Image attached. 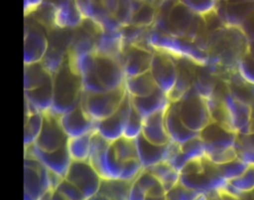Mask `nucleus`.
<instances>
[{
  "label": "nucleus",
  "mask_w": 254,
  "mask_h": 200,
  "mask_svg": "<svg viewBox=\"0 0 254 200\" xmlns=\"http://www.w3.org/2000/svg\"><path fill=\"white\" fill-rule=\"evenodd\" d=\"M149 72L158 88L169 96L176 83L177 58L165 52L155 51Z\"/></svg>",
  "instance_id": "obj_13"
},
{
  "label": "nucleus",
  "mask_w": 254,
  "mask_h": 200,
  "mask_svg": "<svg viewBox=\"0 0 254 200\" xmlns=\"http://www.w3.org/2000/svg\"><path fill=\"white\" fill-rule=\"evenodd\" d=\"M249 40L239 27L218 26L206 34L207 68L226 82L237 71L238 62L249 51Z\"/></svg>",
  "instance_id": "obj_1"
},
{
  "label": "nucleus",
  "mask_w": 254,
  "mask_h": 200,
  "mask_svg": "<svg viewBox=\"0 0 254 200\" xmlns=\"http://www.w3.org/2000/svg\"><path fill=\"white\" fill-rule=\"evenodd\" d=\"M241 29L247 36L249 42L254 41V11L251 13V15L246 19V21L241 26Z\"/></svg>",
  "instance_id": "obj_43"
},
{
  "label": "nucleus",
  "mask_w": 254,
  "mask_h": 200,
  "mask_svg": "<svg viewBox=\"0 0 254 200\" xmlns=\"http://www.w3.org/2000/svg\"><path fill=\"white\" fill-rule=\"evenodd\" d=\"M203 194L205 193L189 188L179 182L167 192V200H198Z\"/></svg>",
  "instance_id": "obj_36"
},
{
  "label": "nucleus",
  "mask_w": 254,
  "mask_h": 200,
  "mask_svg": "<svg viewBox=\"0 0 254 200\" xmlns=\"http://www.w3.org/2000/svg\"><path fill=\"white\" fill-rule=\"evenodd\" d=\"M143 120L144 117L133 105H131L123 136L130 139H136L139 135H141L143 129Z\"/></svg>",
  "instance_id": "obj_35"
},
{
  "label": "nucleus",
  "mask_w": 254,
  "mask_h": 200,
  "mask_svg": "<svg viewBox=\"0 0 254 200\" xmlns=\"http://www.w3.org/2000/svg\"><path fill=\"white\" fill-rule=\"evenodd\" d=\"M196 67L197 65L189 59H177L176 83L168 96L172 102L179 100L192 88Z\"/></svg>",
  "instance_id": "obj_20"
},
{
  "label": "nucleus",
  "mask_w": 254,
  "mask_h": 200,
  "mask_svg": "<svg viewBox=\"0 0 254 200\" xmlns=\"http://www.w3.org/2000/svg\"><path fill=\"white\" fill-rule=\"evenodd\" d=\"M52 76L42 62L24 65V91L39 88Z\"/></svg>",
  "instance_id": "obj_30"
},
{
  "label": "nucleus",
  "mask_w": 254,
  "mask_h": 200,
  "mask_svg": "<svg viewBox=\"0 0 254 200\" xmlns=\"http://www.w3.org/2000/svg\"><path fill=\"white\" fill-rule=\"evenodd\" d=\"M60 121L68 138L95 131L96 122L86 114L80 103L61 114Z\"/></svg>",
  "instance_id": "obj_18"
},
{
  "label": "nucleus",
  "mask_w": 254,
  "mask_h": 200,
  "mask_svg": "<svg viewBox=\"0 0 254 200\" xmlns=\"http://www.w3.org/2000/svg\"><path fill=\"white\" fill-rule=\"evenodd\" d=\"M253 11L254 1L236 3L219 2L215 13L221 25L241 28Z\"/></svg>",
  "instance_id": "obj_19"
},
{
  "label": "nucleus",
  "mask_w": 254,
  "mask_h": 200,
  "mask_svg": "<svg viewBox=\"0 0 254 200\" xmlns=\"http://www.w3.org/2000/svg\"><path fill=\"white\" fill-rule=\"evenodd\" d=\"M93 132V131H92ZM92 132L69 137L66 147L72 160L74 161H86L89 157L90 152V140Z\"/></svg>",
  "instance_id": "obj_31"
},
{
  "label": "nucleus",
  "mask_w": 254,
  "mask_h": 200,
  "mask_svg": "<svg viewBox=\"0 0 254 200\" xmlns=\"http://www.w3.org/2000/svg\"><path fill=\"white\" fill-rule=\"evenodd\" d=\"M148 43L154 51L168 53L177 59H189L198 66H206L209 61L206 48L198 42L172 36L153 27L148 35Z\"/></svg>",
  "instance_id": "obj_3"
},
{
  "label": "nucleus",
  "mask_w": 254,
  "mask_h": 200,
  "mask_svg": "<svg viewBox=\"0 0 254 200\" xmlns=\"http://www.w3.org/2000/svg\"><path fill=\"white\" fill-rule=\"evenodd\" d=\"M228 182L240 194L253 191L254 190V166H248V168L240 176Z\"/></svg>",
  "instance_id": "obj_37"
},
{
  "label": "nucleus",
  "mask_w": 254,
  "mask_h": 200,
  "mask_svg": "<svg viewBox=\"0 0 254 200\" xmlns=\"http://www.w3.org/2000/svg\"><path fill=\"white\" fill-rule=\"evenodd\" d=\"M248 54H249L252 58H254V41L250 42V44H249V51H248Z\"/></svg>",
  "instance_id": "obj_50"
},
{
  "label": "nucleus",
  "mask_w": 254,
  "mask_h": 200,
  "mask_svg": "<svg viewBox=\"0 0 254 200\" xmlns=\"http://www.w3.org/2000/svg\"><path fill=\"white\" fill-rule=\"evenodd\" d=\"M131 105V98L127 93L119 107L111 115L96 122L95 130L110 142L122 137Z\"/></svg>",
  "instance_id": "obj_14"
},
{
  "label": "nucleus",
  "mask_w": 254,
  "mask_h": 200,
  "mask_svg": "<svg viewBox=\"0 0 254 200\" xmlns=\"http://www.w3.org/2000/svg\"><path fill=\"white\" fill-rule=\"evenodd\" d=\"M154 52L138 45L124 46L120 61L125 76L132 77L149 72Z\"/></svg>",
  "instance_id": "obj_16"
},
{
  "label": "nucleus",
  "mask_w": 254,
  "mask_h": 200,
  "mask_svg": "<svg viewBox=\"0 0 254 200\" xmlns=\"http://www.w3.org/2000/svg\"><path fill=\"white\" fill-rule=\"evenodd\" d=\"M51 200H65V199L61 194H59L56 190H54V191H52Z\"/></svg>",
  "instance_id": "obj_48"
},
{
  "label": "nucleus",
  "mask_w": 254,
  "mask_h": 200,
  "mask_svg": "<svg viewBox=\"0 0 254 200\" xmlns=\"http://www.w3.org/2000/svg\"><path fill=\"white\" fill-rule=\"evenodd\" d=\"M138 158L144 169H147L159 162L166 161L168 143L165 145H159L150 142L142 134L136 139Z\"/></svg>",
  "instance_id": "obj_24"
},
{
  "label": "nucleus",
  "mask_w": 254,
  "mask_h": 200,
  "mask_svg": "<svg viewBox=\"0 0 254 200\" xmlns=\"http://www.w3.org/2000/svg\"><path fill=\"white\" fill-rule=\"evenodd\" d=\"M213 195L210 196V194H207V197L208 199L207 200H225L223 195L219 194V193H212Z\"/></svg>",
  "instance_id": "obj_47"
},
{
  "label": "nucleus",
  "mask_w": 254,
  "mask_h": 200,
  "mask_svg": "<svg viewBox=\"0 0 254 200\" xmlns=\"http://www.w3.org/2000/svg\"><path fill=\"white\" fill-rule=\"evenodd\" d=\"M208 199V197H207V194H203L198 200H207Z\"/></svg>",
  "instance_id": "obj_53"
},
{
  "label": "nucleus",
  "mask_w": 254,
  "mask_h": 200,
  "mask_svg": "<svg viewBox=\"0 0 254 200\" xmlns=\"http://www.w3.org/2000/svg\"><path fill=\"white\" fill-rule=\"evenodd\" d=\"M145 200H167V195L164 196H146Z\"/></svg>",
  "instance_id": "obj_49"
},
{
  "label": "nucleus",
  "mask_w": 254,
  "mask_h": 200,
  "mask_svg": "<svg viewBox=\"0 0 254 200\" xmlns=\"http://www.w3.org/2000/svg\"><path fill=\"white\" fill-rule=\"evenodd\" d=\"M254 0H219V2H228V3H236V2H249Z\"/></svg>",
  "instance_id": "obj_51"
},
{
  "label": "nucleus",
  "mask_w": 254,
  "mask_h": 200,
  "mask_svg": "<svg viewBox=\"0 0 254 200\" xmlns=\"http://www.w3.org/2000/svg\"><path fill=\"white\" fill-rule=\"evenodd\" d=\"M25 153L34 155L39 159L49 170L65 177L67 170L72 161L66 145L53 151H43L38 149L34 144L25 147Z\"/></svg>",
  "instance_id": "obj_17"
},
{
  "label": "nucleus",
  "mask_w": 254,
  "mask_h": 200,
  "mask_svg": "<svg viewBox=\"0 0 254 200\" xmlns=\"http://www.w3.org/2000/svg\"><path fill=\"white\" fill-rule=\"evenodd\" d=\"M173 103L184 123L195 132L199 133L200 130L212 121L207 100L200 96L193 88Z\"/></svg>",
  "instance_id": "obj_7"
},
{
  "label": "nucleus",
  "mask_w": 254,
  "mask_h": 200,
  "mask_svg": "<svg viewBox=\"0 0 254 200\" xmlns=\"http://www.w3.org/2000/svg\"><path fill=\"white\" fill-rule=\"evenodd\" d=\"M28 16L24 25V65L41 62L49 47L48 30L32 15Z\"/></svg>",
  "instance_id": "obj_10"
},
{
  "label": "nucleus",
  "mask_w": 254,
  "mask_h": 200,
  "mask_svg": "<svg viewBox=\"0 0 254 200\" xmlns=\"http://www.w3.org/2000/svg\"><path fill=\"white\" fill-rule=\"evenodd\" d=\"M237 72L244 82L254 86V58L248 53L238 62Z\"/></svg>",
  "instance_id": "obj_41"
},
{
  "label": "nucleus",
  "mask_w": 254,
  "mask_h": 200,
  "mask_svg": "<svg viewBox=\"0 0 254 200\" xmlns=\"http://www.w3.org/2000/svg\"><path fill=\"white\" fill-rule=\"evenodd\" d=\"M143 166L139 160V158H131L122 163L120 181L123 182H133L136 177L143 170Z\"/></svg>",
  "instance_id": "obj_39"
},
{
  "label": "nucleus",
  "mask_w": 254,
  "mask_h": 200,
  "mask_svg": "<svg viewBox=\"0 0 254 200\" xmlns=\"http://www.w3.org/2000/svg\"><path fill=\"white\" fill-rule=\"evenodd\" d=\"M157 16V6L142 0H134V9L130 24L136 27H153Z\"/></svg>",
  "instance_id": "obj_29"
},
{
  "label": "nucleus",
  "mask_w": 254,
  "mask_h": 200,
  "mask_svg": "<svg viewBox=\"0 0 254 200\" xmlns=\"http://www.w3.org/2000/svg\"><path fill=\"white\" fill-rule=\"evenodd\" d=\"M119 0H90L84 19L92 21L100 30H119L115 19Z\"/></svg>",
  "instance_id": "obj_15"
},
{
  "label": "nucleus",
  "mask_w": 254,
  "mask_h": 200,
  "mask_svg": "<svg viewBox=\"0 0 254 200\" xmlns=\"http://www.w3.org/2000/svg\"><path fill=\"white\" fill-rule=\"evenodd\" d=\"M198 135L204 143L206 158L212 163L221 165L237 158L236 132L216 121H211Z\"/></svg>",
  "instance_id": "obj_5"
},
{
  "label": "nucleus",
  "mask_w": 254,
  "mask_h": 200,
  "mask_svg": "<svg viewBox=\"0 0 254 200\" xmlns=\"http://www.w3.org/2000/svg\"><path fill=\"white\" fill-rule=\"evenodd\" d=\"M124 86L126 92L132 98L148 96L158 89V86L150 72L137 76L126 77Z\"/></svg>",
  "instance_id": "obj_27"
},
{
  "label": "nucleus",
  "mask_w": 254,
  "mask_h": 200,
  "mask_svg": "<svg viewBox=\"0 0 254 200\" xmlns=\"http://www.w3.org/2000/svg\"><path fill=\"white\" fill-rule=\"evenodd\" d=\"M123 46L121 29L101 30L96 42L95 53L120 60L123 52Z\"/></svg>",
  "instance_id": "obj_26"
},
{
  "label": "nucleus",
  "mask_w": 254,
  "mask_h": 200,
  "mask_svg": "<svg viewBox=\"0 0 254 200\" xmlns=\"http://www.w3.org/2000/svg\"><path fill=\"white\" fill-rule=\"evenodd\" d=\"M64 178L75 185L83 193L86 199H89L98 193L103 182L88 160H72Z\"/></svg>",
  "instance_id": "obj_11"
},
{
  "label": "nucleus",
  "mask_w": 254,
  "mask_h": 200,
  "mask_svg": "<svg viewBox=\"0 0 254 200\" xmlns=\"http://www.w3.org/2000/svg\"><path fill=\"white\" fill-rule=\"evenodd\" d=\"M205 20L180 0H162L157 6L153 28L172 36L196 41L206 48Z\"/></svg>",
  "instance_id": "obj_2"
},
{
  "label": "nucleus",
  "mask_w": 254,
  "mask_h": 200,
  "mask_svg": "<svg viewBox=\"0 0 254 200\" xmlns=\"http://www.w3.org/2000/svg\"><path fill=\"white\" fill-rule=\"evenodd\" d=\"M55 190L65 200H87L83 193L65 178L61 181Z\"/></svg>",
  "instance_id": "obj_40"
},
{
  "label": "nucleus",
  "mask_w": 254,
  "mask_h": 200,
  "mask_svg": "<svg viewBox=\"0 0 254 200\" xmlns=\"http://www.w3.org/2000/svg\"><path fill=\"white\" fill-rule=\"evenodd\" d=\"M144 192L146 196H164L167 191L160 182L148 169H143L141 173L133 181Z\"/></svg>",
  "instance_id": "obj_32"
},
{
  "label": "nucleus",
  "mask_w": 254,
  "mask_h": 200,
  "mask_svg": "<svg viewBox=\"0 0 254 200\" xmlns=\"http://www.w3.org/2000/svg\"><path fill=\"white\" fill-rule=\"evenodd\" d=\"M221 81L217 76H215L207 66L196 67L194 81L192 88L203 98L208 99L215 91L218 82Z\"/></svg>",
  "instance_id": "obj_28"
},
{
  "label": "nucleus",
  "mask_w": 254,
  "mask_h": 200,
  "mask_svg": "<svg viewBox=\"0 0 254 200\" xmlns=\"http://www.w3.org/2000/svg\"><path fill=\"white\" fill-rule=\"evenodd\" d=\"M165 123L170 140L179 144H183L198 135V132L191 130L184 123L173 102L170 103L165 112Z\"/></svg>",
  "instance_id": "obj_23"
},
{
  "label": "nucleus",
  "mask_w": 254,
  "mask_h": 200,
  "mask_svg": "<svg viewBox=\"0 0 254 200\" xmlns=\"http://www.w3.org/2000/svg\"><path fill=\"white\" fill-rule=\"evenodd\" d=\"M249 165L241 161L239 158H236L230 162L218 165L220 174L226 181H230L238 176H240Z\"/></svg>",
  "instance_id": "obj_38"
},
{
  "label": "nucleus",
  "mask_w": 254,
  "mask_h": 200,
  "mask_svg": "<svg viewBox=\"0 0 254 200\" xmlns=\"http://www.w3.org/2000/svg\"><path fill=\"white\" fill-rule=\"evenodd\" d=\"M88 162L103 181L120 179L122 162L116 156L111 142L102 137L96 130L91 134Z\"/></svg>",
  "instance_id": "obj_6"
},
{
  "label": "nucleus",
  "mask_w": 254,
  "mask_h": 200,
  "mask_svg": "<svg viewBox=\"0 0 254 200\" xmlns=\"http://www.w3.org/2000/svg\"><path fill=\"white\" fill-rule=\"evenodd\" d=\"M44 2V0H24V12L25 16L32 14L36 11Z\"/></svg>",
  "instance_id": "obj_45"
},
{
  "label": "nucleus",
  "mask_w": 254,
  "mask_h": 200,
  "mask_svg": "<svg viewBox=\"0 0 254 200\" xmlns=\"http://www.w3.org/2000/svg\"><path fill=\"white\" fill-rule=\"evenodd\" d=\"M51 196H52V191H49L41 200H51Z\"/></svg>",
  "instance_id": "obj_52"
},
{
  "label": "nucleus",
  "mask_w": 254,
  "mask_h": 200,
  "mask_svg": "<svg viewBox=\"0 0 254 200\" xmlns=\"http://www.w3.org/2000/svg\"><path fill=\"white\" fill-rule=\"evenodd\" d=\"M49 191V169L34 155L25 153L24 200H41Z\"/></svg>",
  "instance_id": "obj_9"
},
{
  "label": "nucleus",
  "mask_w": 254,
  "mask_h": 200,
  "mask_svg": "<svg viewBox=\"0 0 254 200\" xmlns=\"http://www.w3.org/2000/svg\"><path fill=\"white\" fill-rule=\"evenodd\" d=\"M68 136L64 132L60 115L49 110L44 113V121L39 137L34 145L43 151H53L67 144Z\"/></svg>",
  "instance_id": "obj_12"
},
{
  "label": "nucleus",
  "mask_w": 254,
  "mask_h": 200,
  "mask_svg": "<svg viewBox=\"0 0 254 200\" xmlns=\"http://www.w3.org/2000/svg\"><path fill=\"white\" fill-rule=\"evenodd\" d=\"M44 121V113L34 112L25 116L24 120V146L32 145L36 142L41 132Z\"/></svg>",
  "instance_id": "obj_33"
},
{
  "label": "nucleus",
  "mask_w": 254,
  "mask_h": 200,
  "mask_svg": "<svg viewBox=\"0 0 254 200\" xmlns=\"http://www.w3.org/2000/svg\"><path fill=\"white\" fill-rule=\"evenodd\" d=\"M130 98L132 105L140 112L143 117H146L147 115L160 110H166L171 103L168 95L159 88L148 96Z\"/></svg>",
  "instance_id": "obj_25"
},
{
  "label": "nucleus",
  "mask_w": 254,
  "mask_h": 200,
  "mask_svg": "<svg viewBox=\"0 0 254 200\" xmlns=\"http://www.w3.org/2000/svg\"><path fill=\"white\" fill-rule=\"evenodd\" d=\"M134 9V0H119V5L115 19L120 27L130 25L132 13Z\"/></svg>",
  "instance_id": "obj_42"
},
{
  "label": "nucleus",
  "mask_w": 254,
  "mask_h": 200,
  "mask_svg": "<svg viewBox=\"0 0 254 200\" xmlns=\"http://www.w3.org/2000/svg\"><path fill=\"white\" fill-rule=\"evenodd\" d=\"M111 145L116 156L122 163L131 158H138L135 139H130L122 136L111 142Z\"/></svg>",
  "instance_id": "obj_34"
},
{
  "label": "nucleus",
  "mask_w": 254,
  "mask_h": 200,
  "mask_svg": "<svg viewBox=\"0 0 254 200\" xmlns=\"http://www.w3.org/2000/svg\"><path fill=\"white\" fill-rule=\"evenodd\" d=\"M52 2L55 6L56 28L74 29L84 21L75 0H56Z\"/></svg>",
  "instance_id": "obj_21"
},
{
  "label": "nucleus",
  "mask_w": 254,
  "mask_h": 200,
  "mask_svg": "<svg viewBox=\"0 0 254 200\" xmlns=\"http://www.w3.org/2000/svg\"><path fill=\"white\" fill-rule=\"evenodd\" d=\"M127 92L125 86L105 92H82L80 105L95 122L111 115L123 101Z\"/></svg>",
  "instance_id": "obj_8"
},
{
  "label": "nucleus",
  "mask_w": 254,
  "mask_h": 200,
  "mask_svg": "<svg viewBox=\"0 0 254 200\" xmlns=\"http://www.w3.org/2000/svg\"><path fill=\"white\" fill-rule=\"evenodd\" d=\"M54 98L52 112L61 115L80 102L83 92L80 76L70 67L68 58L61 69L53 75Z\"/></svg>",
  "instance_id": "obj_4"
},
{
  "label": "nucleus",
  "mask_w": 254,
  "mask_h": 200,
  "mask_svg": "<svg viewBox=\"0 0 254 200\" xmlns=\"http://www.w3.org/2000/svg\"><path fill=\"white\" fill-rule=\"evenodd\" d=\"M87 200H113V198L106 192H102L101 190H99L98 193H96L94 196L90 197Z\"/></svg>",
  "instance_id": "obj_46"
},
{
  "label": "nucleus",
  "mask_w": 254,
  "mask_h": 200,
  "mask_svg": "<svg viewBox=\"0 0 254 200\" xmlns=\"http://www.w3.org/2000/svg\"><path fill=\"white\" fill-rule=\"evenodd\" d=\"M127 200H145L144 192L134 182H131L129 186Z\"/></svg>",
  "instance_id": "obj_44"
},
{
  "label": "nucleus",
  "mask_w": 254,
  "mask_h": 200,
  "mask_svg": "<svg viewBox=\"0 0 254 200\" xmlns=\"http://www.w3.org/2000/svg\"><path fill=\"white\" fill-rule=\"evenodd\" d=\"M166 110H160L144 117L142 135L152 143L165 145L170 142L165 123Z\"/></svg>",
  "instance_id": "obj_22"
}]
</instances>
